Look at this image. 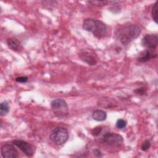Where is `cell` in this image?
Masks as SVG:
<instances>
[{"instance_id": "ba28073f", "label": "cell", "mask_w": 158, "mask_h": 158, "mask_svg": "<svg viewBox=\"0 0 158 158\" xmlns=\"http://www.w3.org/2000/svg\"><path fill=\"white\" fill-rule=\"evenodd\" d=\"M106 31L107 28L106 25L101 21L96 20L94 26L91 32L93 35L97 38H102L106 34Z\"/></svg>"}, {"instance_id": "ac0fdd59", "label": "cell", "mask_w": 158, "mask_h": 158, "mask_svg": "<svg viewBox=\"0 0 158 158\" xmlns=\"http://www.w3.org/2000/svg\"><path fill=\"white\" fill-rule=\"evenodd\" d=\"M101 131H102V127H95L94 128H93L91 130V134L94 136H97L101 133Z\"/></svg>"}, {"instance_id": "5b68a950", "label": "cell", "mask_w": 158, "mask_h": 158, "mask_svg": "<svg viewBox=\"0 0 158 158\" xmlns=\"http://www.w3.org/2000/svg\"><path fill=\"white\" fill-rule=\"evenodd\" d=\"M13 144L18 147L24 154L27 156H32L34 154L35 150L33 146L30 143L23 140H15L13 141Z\"/></svg>"}, {"instance_id": "5bb4252c", "label": "cell", "mask_w": 158, "mask_h": 158, "mask_svg": "<svg viewBox=\"0 0 158 158\" xmlns=\"http://www.w3.org/2000/svg\"><path fill=\"white\" fill-rule=\"evenodd\" d=\"M9 111V106L6 101L1 103L0 105V115L1 116L6 115Z\"/></svg>"}, {"instance_id": "6da1fadb", "label": "cell", "mask_w": 158, "mask_h": 158, "mask_svg": "<svg viewBox=\"0 0 158 158\" xmlns=\"http://www.w3.org/2000/svg\"><path fill=\"white\" fill-rule=\"evenodd\" d=\"M140 33L141 30L138 26L133 24H128L123 25L117 30L116 35L122 44L127 45L132 40L138 38Z\"/></svg>"}, {"instance_id": "4fadbf2b", "label": "cell", "mask_w": 158, "mask_h": 158, "mask_svg": "<svg viewBox=\"0 0 158 158\" xmlns=\"http://www.w3.org/2000/svg\"><path fill=\"white\" fill-rule=\"evenodd\" d=\"M96 20L93 19H86L83 22V28L86 31L92 32Z\"/></svg>"}, {"instance_id": "9a60e30c", "label": "cell", "mask_w": 158, "mask_h": 158, "mask_svg": "<svg viewBox=\"0 0 158 158\" xmlns=\"http://www.w3.org/2000/svg\"><path fill=\"white\" fill-rule=\"evenodd\" d=\"M157 4L158 2L156 1V3L154 4L152 10H151V15L154 21L157 23Z\"/></svg>"}, {"instance_id": "2e32d148", "label": "cell", "mask_w": 158, "mask_h": 158, "mask_svg": "<svg viewBox=\"0 0 158 158\" xmlns=\"http://www.w3.org/2000/svg\"><path fill=\"white\" fill-rule=\"evenodd\" d=\"M127 121L123 119H118L116 122V127L119 129L124 128L127 125Z\"/></svg>"}, {"instance_id": "7402d4cb", "label": "cell", "mask_w": 158, "mask_h": 158, "mask_svg": "<svg viewBox=\"0 0 158 158\" xmlns=\"http://www.w3.org/2000/svg\"><path fill=\"white\" fill-rule=\"evenodd\" d=\"M93 152L94 154L97 156V157H101L102 156V154L101 152V151L98 149H95L93 150Z\"/></svg>"}, {"instance_id": "7c38bea8", "label": "cell", "mask_w": 158, "mask_h": 158, "mask_svg": "<svg viewBox=\"0 0 158 158\" xmlns=\"http://www.w3.org/2000/svg\"><path fill=\"white\" fill-rule=\"evenodd\" d=\"M8 46L13 51H18L21 48V44L19 41L15 38H9L7 40Z\"/></svg>"}, {"instance_id": "30bf717a", "label": "cell", "mask_w": 158, "mask_h": 158, "mask_svg": "<svg viewBox=\"0 0 158 158\" xmlns=\"http://www.w3.org/2000/svg\"><path fill=\"white\" fill-rule=\"evenodd\" d=\"M80 59L90 65H94L97 63V59L91 54L87 52H83L80 54Z\"/></svg>"}, {"instance_id": "7a4b0ae2", "label": "cell", "mask_w": 158, "mask_h": 158, "mask_svg": "<svg viewBox=\"0 0 158 158\" xmlns=\"http://www.w3.org/2000/svg\"><path fill=\"white\" fill-rule=\"evenodd\" d=\"M69 133L67 130L63 127H56L53 129L49 135V138L56 145L64 144L68 139Z\"/></svg>"}, {"instance_id": "e0dca14e", "label": "cell", "mask_w": 158, "mask_h": 158, "mask_svg": "<svg viewBox=\"0 0 158 158\" xmlns=\"http://www.w3.org/2000/svg\"><path fill=\"white\" fill-rule=\"evenodd\" d=\"M88 2L92 4L93 5H96L98 6H106L108 3L107 1H88Z\"/></svg>"}, {"instance_id": "8fae6325", "label": "cell", "mask_w": 158, "mask_h": 158, "mask_svg": "<svg viewBox=\"0 0 158 158\" xmlns=\"http://www.w3.org/2000/svg\"><path fill=\"white\" fill-rule=\"evenodd\" d=\"M92 117L94 120L98 121V122H102L106 119L107 117V114L105 111L100 109L95 110L92 114Z\"/></svg>"}, {"instance_id": "d6986e66", "label": "cell", "mask_w": 158, "mask_h": 158, "mask_svg": "<svg viewBox=\"0 0 158 158\" xmlns=\"http://www.w3.org/2000/svg\"><path fill=\"white\" fill-rule=\"evenodd\" d=\"M150 146H151V143L149 142V141L146 140L143 143V144H141V150L146 151L150 148Z\"/></svg>"}, {"instance_id": "9c48e42d", "label": "cell", "mask_w": 158, "mask_h": 158, "mask_svg": "<svg viewBox=\"0 0 158 158\" xmlns=\"http://www.w3.org/2000/svg\"><path fill=\"white\" fill-rule=\"evenodd\" d=\"M157 53L152 49H146L142 51L138 56L137 60L141 62H147L151 59H154L157 57Z\"/></svg>"}, {"instance_id": "ffe728a7", "label": "cell", "mask_w": 158, "mask_h": 158, "mask_svg": "<svg viewBox=\"0 0 158 158\" xmlns=\"http://www.w3.org/2000/svg\"><path fill=\"white\" fill-rule=\"evenodd\" d=\"M15 80H16V81L19 82V83H25L28 80V77H23V76L19 77L16 78Z\"/></svg>"}, {"instance_id": "3957f363", "label": "cell", "mask_w": 158, "mask_h": 158, "mask_svg": "<svg viewBox=\"0 0 158 158\" xmlns=\"http://www.w3.org/2000/svg\"><path fill=\"white\" fill-rule=\"evenodd\" d=\"M51 107L54 115L59 118L65 117L69 114L68 106L62 99H54L51 103Z\"/></svg>"}, {"instance_id": "8992f818", "label": "cell", "mask_w": 158, "mask_h": 158, "mask_svg": "<svg viewBox=\"0 0 158 158\" xmlns=\"http://www.w3.org/2000/svg\"><path fill=\"white\" fill-rule=\"evenodd\" d=\"M141 44L143 46L148 49H153L157 47V36L156 35L149 34L146 35L142 39Z\"/></svg>"}, {"instance_id": "44dd1931", "label": "cell", "mask_w": 158, "mask_h": 158, "mask_svg": "<svg viewBox=\"0 0 158 158\" xmlns=\"http://www.w3.org/2000/svg\"><path fill=\"white\" fill-rule=\"evenodd\" d=\"M146 91V89L145 88L142 87V88H140L137 89L135 91V92H136L137 94H143L144 93H145Z\"/></svg>"}, {"instance_id": "52a82bcc", "label": "cell", "mask_w": 158, "mask_h": 158, "mask_svg": "<svg viewBox=\"0 0 158 158\" xmlns=\"http://www.w3.org/2000/svg\"><path fill=\"white\" fill-rule=\"evenodd\" d=\"M1 155L4 158H17L19 156L18 152L15 148L9 144H4L1 148Z\"/></svg>"}, {"instance_id": "277c9868", "label": "cell", "mask_w": 158, "mask_h": 158, "mask_svg": "<svg viewBox=\"0 0 158 158\" xmlns=\"http://www.w3.org/2000/svg\"><path fill=\"white\" fill-rule=\"evenodd\" d=\"M102 141L109 146H120L123 143V138L118 134L115 133H107L103 136Z\"/></svg>"}]
</instances>
